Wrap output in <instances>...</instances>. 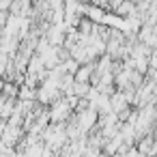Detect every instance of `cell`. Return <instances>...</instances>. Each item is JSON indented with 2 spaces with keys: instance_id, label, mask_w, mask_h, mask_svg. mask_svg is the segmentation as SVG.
Returning a JSON list of instances; mask_svg holds the SVG:
<instances>
[{
  "instance_id": "cell-1",
  "label": "cell",
  "mask_w": 157,
  "mask_h": 157,
  "mask_svg": "<svg viewBox=\"0 0 157 157\" xmlns=\"http://www.w3.org/2000/svg\"><path fill=\"white\" fill-rule=\"evenodd\" d=\"M90 73H93V65H86V67L78 69V73H75V82H88Z\"/></svg>"
},
{
  "instance_id": "cell-2",
  "label": "cell",
  "mask_w": 157,
  "mask_h": 157,
  "mask_svg": "<svg viewBox=\"0 0 157 157\" xmlns=\"http://www.w3.org/2000/svg\"><path fill=\"white\" fill-rule=\"evenodd\" d=\"M5 26V13H0V28Z\"/></svg>"
}]
</instances>
